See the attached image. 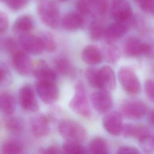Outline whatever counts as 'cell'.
I'll list each match as a JSON object with an SVG mask.
<instances>
[{
    "label": "cell",
    "mask_w": 154,
    "mask_h": 154,
    "mask_svg": "<svg viewBox=\"0 0 154 154\" xmlns=\"http://www.w3.org/2000/svg\"><path fill=\"white\" fill-rule=\"evenodd\" d=\"M69 106L73 112L84 117H90L91 115L87 91L81 82L75 85V93L70 101Z\"/></svg>",
    "instance_id": "obj_3"
},
{
    "label": "cell",
    "mask_w": 154,
    "mask_h": 154,
    "mask_svg": "<svg viewBox=\"0 0 154 154\" xmlns=\"http://www.w3.org/2000/svg\"><path fill=\"white\" fill-rule=\"evenodd\" d=\"M122 114L131 119H140L143 118L147 111L146 105L141 101L131 100L126 101L120 106Z\"/></svg>",
    "instance_id": "obj_13"
},
{
    "label": "cell",
    "mask_w": 154,
    "mask_h": 154,
    "mask_svg": "<svg viewBox=\"0 0 154 154\" xmlns=\"http://www.w3.org/2000/svg\"><path fill=\"white\" fill-rule=\"evenodd\" d=\"M28 0H6L8 7L13 11H18L23 8L27 4Z\"/></svg>",
    "instance_id": "obj_36"
},
{
    "label": "cell",
    "mask_w": 154,
    "mask_h": 154,
    "mask_svg": "<svg viewBox=\"0 0 154 154\" xmlns=\"http://www.w3.org/2000/svg\"><path fill=\"white\" fill-rule=\"evenodd\" d=\"M140 8L146 13L154 16V0H135Z\"/></svg>",
    "instance_id": "obj_35"
},
{
    "label": "cell",
    "mask_w": 154,
    "mask_h": 154,
    "mask_svg": "<svg viewBox=\"0 0 154 154\" xmlns=\"http://www.w3.org/2000/svg\"><path fill=\"white\" fill-rule=\"evenodd\" d=\"M32 73L37 79V81L57 83V73L54 69L49 67L44 60H38L35 64H33Z\"/></svg>",
    "instance_id": "obj_14"
},
{
    "label": "cell",
    "mask_w": 154,
    "mask_h": 154,
    "mask_svg": "<svg viewBox=\"0 0 154 154\" xmlns=\"http://www.w3.org/2000/svg\"><path fill=\"white\" fill-rule=\"evenodd\" d=\"M19 45H20L19 41H17L13 38H8L5 42V48L12 54L19 50L18 49Z\"/></svg>",
    "instance_id": "obj_38"
},
{
    "label": "cell",
    "mask_w": 154,
    "mask_h": 154,
    "mask_svg": "<svg viewBox=\"0 0 154 154\" xmlns=\"http://www.w3.org/2000/svg\"><path fill=\"white\" fill-rule=\"evenodd\" d=\"M88 152L94 154H105L108 152V146L106 140L101 137L93 138L88 144Z\"/></svg>",
    "instance_id": "obj_25"
},
{
    "label": "cell",
    "mask_w": 154,
    "mask_h": 154,
    "mask_svg": "<svg viewBox=\"0 0 154 154\" xmlns=\"http://www.w3.org/2000/svg\"><path fill=\"white\" fill-rule=\"evenodd\" d=\"M148 120L150 123L154 125V109L150 112L148 116Z\"/></svg>",
    "instance_id": "obj_42"
},
{
    "label": "cell",
    "mask_w": 154,
    "mask_h": 154,
    "mask_svg": "<svg viewBox=\"0 0 154 154\" xmlns=\"http://www.w3.org/2000/svg\"><path fill=\"white\" fill-rule=\"evenodd\" d=\"M132 23V19L128 21H115L105 28L103 37L106 42H113L127 33Z\"/></svg>",
    "instance_id": "obj_12"
},
{
    "label": "cell",
    "mask_w": 154,
    "mask_h": 154,
    "mask_svg": "<svg viewBox=\"0 0 154 154\" xmlns=\"http://www.w3.org/2000/svg\"><path fill=\"white\" fill-rule=\"evenodd\" d=\"M5 75H6L5 71L3 69L0 68V83H1V82L4 80V79L5 78Z\"/></svg>",
    "instance_id": "obj_43"
},
{
    "label": "cell",
    "mask_w": 154,
    "mask_h": 154,
    "mask_svg": "<svg viewBox=\"0 0 154 154\" xmlns=\"http://www.w3.org/2000/svg\"><path fill=\"white\" fill-rule=\"evenodd\" d=\"M6 0H0V2H3V1H5Z\"/></svg>",
    "instance_id": "obj_45"
},
{
    "label": "cell",
    "mask_w": 154,
    "mask_h": 154,
    "mask_svg": "<svg viewBox=\"0 0 154 154\" xmlns=\"http://www.w3.org/2000/svg\"><path fill=\"white\" fill-rule=\"evenodd\" d=\"M54 67L57 72L62 75L74 78L76 75V70L72 63L66 57H60L54 61Z\"/></svg>",
    "instance_id": "obj_19"
},
{
    "label": "cell",
    "mask_w": 154,
    "mask_h": 154,
    "mask_svg": "<svg viewBox=\"0 0 154 154\" xmlns=\"http://www.w3.org/2000/svg\"><path fill=\"white\" fill-rule=\"evenodd\" d=\"M40 153H48V154H59V153H63V150L62 148L61 149L58 146L55 145H51L49 146L48 147H46L43 149H40Z\"/></svg>",
    "instance_id": "obj_40"
},
{
    "label": "cell",
    "mask_w": 154,
    "mask_h": 154,
    "mask_svg": "<svg viewBox=\"0 0 154 154\" xmlns=\"http://www.w3.org/2000/svg\"><path fill=\"white\" fill-rule=\"evenodd\" d=\"M58 129L60 135L67 141L83 143L87 138V133L84 126L79 123L71 120H62Z\"/></svg>",
    "instance_id": "obj_1"
},
{
    "label": "cell",
    "mask_w": 154,
    "mask_h": 154,
    "mask_svg": "<svg viewBox=\"0 0 154 154\" xmlns=\"http://www.w3.org/2000/svg\"><path fill=\"white\" fill-rule=\"evenodd\" d=\"M93 0H77L76 7L78 11L84 16L91 14Z\"/></svg>",
    "instance_id": "obj_33"
},
{
    "label": "cell",
    "mask_w": 154,
    "mask_h": 154,
    "mask_svg": "<svg viewBox=\"0 0 154 154\" xmlns=\"http://www.w3.org/2000/svg\"><path fill=\"white\" fill-rule=\"evenodd\" d=\"M9 20L6 14L0 11V34L5 33L8 28Z\"/></svg>",
    "instance_id": "obj_39"
},
{
    "label": "cell",
    "mask_w": 154,
    "mask_h": 154,
    "mask_svg": "<svg viewBox=\"0 0 154 154\" xmlns=\"http://www.w3.org/2000/svg\"><path fill=\"white\" fill-rule=\"evenodd\" d=\"M117 153H127V154H137L140 153V152L135 147L128 146H121L117 152Z\"/></svg>",
    "instance_id": "obj_41"
},
{
    "label": "cell",
    "mask_w": 154,
    "mask_h": 154,
    "mask_svg": "<svg viewBox=\"0 0 154 154\" xmlns=\"http://www.w3.org/2000/svg\"><path fill=\"white\" fill-rule=\"evenodd\" d=\"M144 90L148 99L154 103V80L148 79L145 82Z\"/></svg>",
    "instance_id": "obj_37"
},
{
    "label": "cell",
    "mask_w": 154,
    "mask_h": 154,
    "mask_svg": "<svg viewBox=\"0 0 154 154\" xmlns=\"http://www.w3.org/2000/svg\"><path fill=\"white\" fill-rule=\"evenodd\" d=\"M7 129L13 134H20L23 129V123L20 119L17 117H11L5 122Z\"/></svg>",
    "instance_id": "obj_31"
},
{
    "label": "cell",
    "mask_w": 154,
    "mask_h": 154,
    "mask_svg": "<svg viewBox=\"0 0 154 154\" xmlns=\"http://www.w3.org/2000/svg\"><path fill=\"white\" fill-rule=\"evenodd\" d=\"M62 149L65 153L84 154L88 152L81 143L65 141L62 146Z\"/></svg>",
    "instance_id": "obj_27"
},
{
    "label": "cell",
    "mask_w": 154,
    "mask_h": 154,
    "mask_svg": "<svg viewBox=\"0 0 154 154\" xmlns=\"http://www.w3.org/2000/svg\"><path fill=\"white\" fill-rule=\"evenodd\" d=\"M110 13L115 21H128L132 19L133 11L127 0H112Z\"/></svg>",
    "instance_id": "obj_9"
},
{
    "label": "cell",
    "mask_w": 154,
    "mask_h": 154,
    "mask_svg": "<svg viewBox=\"0 0 154 154\" xmlns=\"http://www.w3.org/2000/svg\"><path fill=\"white\" fill-rule=\"evenodd\" d=\"M119 82L124 90L130 94H137L141 90V84L134 71L128 67H122L118 72Z\"/></svg>",
    "instance_id": "obj_4"
},
{
    "label": "cell",
    "mask_w": 154,
    "mask_h": 154,
    "mask_svg": "<svg viewBox=\"0 0 154 154\" xmlns=\"http://www.w3.org/2000/svg\"><path fill=\"white\" fill-rule=\"evenodd\" d=\"M41 38L44 51L54 52L57 48V43L54 36L48 32H44L38 35Z\"/></svg>",
    "instance_id": "obj_28"
},
{
    "label": "cell",
    "mask_w": 154,
    "mask_h": 154,
    "mask_svg": "<svg viewBox=\"0 0 154 154\" xmlns=\"http://www.w3.org/2000/svg\"><path fill=\"white\" fill-rule=\"evenodd\" d=\"M84 15L78 12H69L62 19L61 26L68 31H75L81 28L84 24Z\"/></svg>",
    "instance_id": "obj_17"
},
{
    "label": "cell",
    "mask_w": 154,
    "mask_h": 154,
    "mask_svg": "<svg viewBox=\"0 0 154 154\" xmlns=\"http://www.w3.org/2000/svg\"><path fill=\"white\" fill-rule=\"evenodd\" d=\"M105 28L99 21H93L89 27V35L90 38L95 41L99 40L104 36Z\"/></svg>",
    "instance_id": "obj_32"
},
{
    "label": "cell",
    "mask_w": 154,
    "mask_h": 154,
    "mask_svg": "<svg viewBox=\"0 0 154 154\" xmlns=\"http://www.w3.org/2000/svg\"><path fill=\"white\" fill-rule=\"evenodd\" d=\"M34 26V22L32 17L29 15H22L17 17L13 26V32L19 35L29 33Z\"/></svg>",
    "instance_id": "obj_20"
},
{
    "label": "cell",
    "mask_w": 154,
    "mask_h": 154,
    "mask_svg": "<svg viewBox=\"0 0 154 154\" xmlns=\"http://www.w3.org/2000/svg\"><path fill=\"white\" fill-rule=\"evenodd\" d=\"M37 13L41 21L47 26L55 29L60 21L58 5L52 0H42L37 7Z\"/></svg>",
    "instance_id": "obj_2"
},
{
    "label": "cell",
    "mask_w": 154,
    "mask_h": 154,
    "mask_svg": "<svg viewBox=\"0 0 154 154\" xmlns=\"http://www.w3.org/2000/svg\"><path fill=\"white\" fill-rule=\"evenodd\" d=\"M123 52L127 57H133L140 55H149L152 48L147 43L142 42L135 37H129L124 42Z\"/></svg>",
    "instance_id": "obj_7"
},
{
    "label": "cell",
    "mask_w": 154,
    "mask_h": 154,
    "mask_svg": "<svg viewBox=\"0 0 154 154\" xmlns=\"http://www.w3.org/2000/svg\"><path fill=\"white\" fill-rule=\"evenodd\" d=\"M102 89L108 91L115 88L116 85V76L112 69L108 66H103L99 69Z\"/></svg>",
    "instance_id": "obj_21"
},
{
    "label": "cell",
    "mask_w": 154,
    "mask_h": 154,
    "mask_svg": "<svg viewBox=\"0 0 154 154\" xmlns=\"http://www.w3.org/2000/svg\"><path fill=\"white\" fill-rule=\"evenodd\" d=\"M103 56L106 61L109 63H116L120 58L119 48L112 42H106L103 49Z\"/></svg>",
    "instance_id": "obj_24"
},
{
    "label": "cell",
    "mask_w": 154,
    "mask_h": 154,
    "mask_svg": "<svg viewBox=\"0 0 154 154\" xmlns=\"http://www.w3.org/2000/svg\"><path fill=\"white\" fill-rule=\"evenodd\" d=\"M85 76L89 85L96 89H102L99 69L93 67H88L85 71Z\"/></svg>",
    "instance_id": "obj_26"
},
{
    "label": "cell",
    "mask_w": 154,
    "mask_h": 154,
    "mask_svg": "<svg viewBox=\"0 0 154 154\" xmlns=\"http://www.w3.org/2000/svg\"><path fill=\"white\" fill-rule=\"evenodd\" d=\"M141 149L146 152L154 151V137L148 135L139 140Z\"/></svg>",
    "instance_id": "obj_34"
},
{
    "label": "cell",
    "mask_w": 154,
    "mask_h": 154,
    "mask_svg": "<svg viewBox=\"0 0 154 154\" xmlns=\"http://www.w3.org/2000/svg\"><path fill=\"white\" fill-rule=\"evenodd\" d=\"M18 100L20 106L26 111L36 112L39 109V105L35 98L34 89L30 85H23L20 88Z\"/></svg>",
    "instance_id": "obj_8"
},
{
    "label": "cell",
    "mask_w": 154,
    "mask_h": 154,
    "mask_svg": "<svg viewBox=\"0 0 154 154\" xmlns=\"http://www.w3.org/2000/svg\"><path fill=\"white\" fill-rule=\"evenodd\" d=\"M122 133L125 137L135 138L138 140L149 135V130L146 126L130 123L123 125Z\"/></svg>",
    "instance_id": "obj_22"
},
{
    "label": "cell",
    "mask_w": 154,
    "mask_h": 154,
    "mask_svg": "<svg viewBox=\"0 0 154 154\" xmlns=\"http://www.w3.org/2000/svg\"><path fill=\"white\" fill-rule=\"evenodd\" d=\"M59 1H62V2H64V1H68V0H59Z\"/></svg>",
    "instance_id": "obj_44"
},
{
    "label": "cell",
    "mask_w": 154,
    "mask_h": 154,
    "mask_svg": "<svg viewBox=\"0 0 154 154\" xmlns=\"http://www.w3.org/2000/svg\"><path fill=\"white\" fill-rule=\"evenodd\" d=\"M50 117L43 114H38L33 116L30 120L32 133L37 137L42 138L49 133Z\"/></svg>",
    "instance_id": "obj_15"
},
{
    "label": "cell",
    "mask_w": 154,
    "mask_h": 154,
    "mask_svg": "<svg viewBox=\"0 0 154 154\" xmlns=\"http://www.w3.org/2000/svg\"><path fill=\"white\" fill-rule=\"evenodd\" d=\"M35 90L40 99L46 104H52L59 98V89L56 82L37 81Z\"/></svg>",
    "instance_id": "obj_5"
},
{
    "label": "cell",
    "mask_w": 154,
    "mask_h": 154,
    "mask_svg": "<svg viewBox=\"0 0 154 154\" xmlns=\"http://www.w3.org/2000/svg\"><path fill=\"white\" fill-rule=\"evenodd\" d=\"M12 66L15 71L21 76H26L32 71L33 64L29 54L19 50L12 54Z\"/></svg>",
    "instance_id": "obj_6"
},
{
    "label": "cell",
    "mask_w": 154,
    "mask_h": 154,
    "mask_svg": "<svg viewBox=\"0 0 154 154\" xmlns=\"http://www.w3.org/2000/svg\"><path fill=\"white\" fill-rule=\"evenodd\" d=\"M18 41L23 51L32 55H40L43 51V46L39 35L27 33L19 35Z\"/></svg>",
    "instance_id": "obj_11"
},
{
    "label": "cell",
    "mask_w": 154,
    "mask_h": 154,
    "mask_svg": "<svg viewBox=\"0 0 154 154\" xmlns=\"http://www.w3.org/2000/svg\"><path fill=\"white\" fill-rule=\"evenodd\" d=\"M103 126L110 134L116 136L120 135L123 126L121 114L116 111L108 112L103 119Z\"/></svg>",
    "instance_id": "obj_16"
},
{
    "label": "cell",
    "mask_w": 154,
    "mask_h": 154,
    "mask_svg": "<svg viewBox=\"0 0 154 154\" xmlns=\"http://www.w3.org/2000/svg\"><path fill=\"white\" fill-rule=\"evenodd\" d=\"M91 103L95 110L99 114L108 112L112 106V97L108 91L97 89L91 95Z\"/></svg>",
    "instance_id": "obj_10"
},
{
    "label": "cell",
    "mask_w": 154,
    "mask_h": 154,
    "mask_svg": "<svg viewBox=\"0 0 154 154\" xmlns=\"http://www.w3.org/2000/svg\"><path fill=\"white\" fill-rule=\"evenodd\" d=\"M22 145L15 141H7L1 147V153L3 154L20 153L23 151Z\"/></svg>",
    "instance_id": "obj_29"
},
{
    "label": "cell",
    "mask_w": 154,
    "mask_h": 154,
    "mask_svg": "<svg viewBox=\"0 0 154 154\" xmlns=\"http://www.w3.org/2000/svg\"><path fill=\"white\" fill-rule=\"evenodd\" d=\"M16 109L14 96L7 92L0 93V111L7 116H11Z\"/></svg>",
    "instance_id": "obj_23"
},
{
    "label": "cell",
    "mask_w": 154,
    "mask_h": 154,
    "mask_svg": "<svg viewBox=\"0 0 154 154\" xmlns=\"http://www.w3.org/2000/svg\"><path fill=\"white\" fill-rule=\"evenodd\" d=\"M108 8V0H93L91 14L100 18L103 17L106 14Z\"/></svg>",
    "instance_id": "obj_30"
},
{
    "label": "cell",
    "mask_w": 154,
    "mask_h": 154,
    "mask_svg": "<svg viewBox=\"0 0 154 154\" xmlns=\"http://www.w3.org/2000/svg\"><path fill=\"white\" fill-rule=\"evenodd\" d=\"M81 58L84 62L89 65H96L102 61V54L95 45H89L82 49Z\"/></svg>",
    "instance_id": "obj_18"
}]
</instances>
